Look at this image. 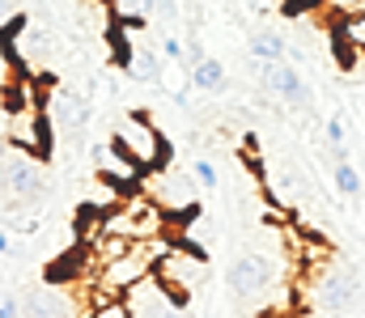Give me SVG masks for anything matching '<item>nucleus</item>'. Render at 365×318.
<instances>
[{"mask_svg":"<svg viewBox=\"0 0 365 318\" xmlns=\"http://www.w3.org/2000/svg\"><path fill=\"white\" fill-rule=\"evenodd\" d=\"M276 285V263L268 255H238L230 267V293L238 302H259Z\"/></svg>","mask_w":365,"mask_h":318,"instance_id":"obj_4","label":"nucleus"},{"mask_svg":"<svg viewBox=\"0 0 365 318\" xmlns=\"http://www.w3.org/2000/svg\"><path fill=\"white\" fill-rule=\"evenodd\" d=\"M162 55H166V60H182V43L175 38V34L162 38Z\"/></svg>","mask_w":365,"mask_h":318,"instance_id":"obj_19","label":"nucleus"},{"mask_svg":"<svg viewBox=\"0 0 365 318\" xmlns=\"http://www.w3.org/2000/svg\"><path fill=\"white\" fill-rule=\"evenodd\" d=\"M331 174H336V187H340L344 200H357V196H361V174L353 170V161H336Z\"/></svg>","mask_w":365,"mask_h":318,"instance_id":"obj_16","label":"nucleus"},{"mask_svg":"<svg viewBox=\"0 0 365 318\" xmlns=\"http://www.w3.org/2000/svg\"><path fill=\"white\" fill-rule=\"evenodd\" d=\"M9 17H17V4L13 0H0V21H9Z\"/></svg>","mask_w":365,"mask_h":318,"instance_id":"obj_21","label":"nucleus"},{"mask_svg":"<svg viewBox=\"0 0 365 318\" xmlns=\"http://www.w3.org/2000/svg\"><path fill=\"white\" fill-rule=\"evenodd\" d=\"M153 9H158V0H115V21L123 30H145Z\"/></svg>","mask_w":365,"mask_h":318,"instance_id":"obj_12","label":"nucleus"},{"mask_svg":"<svg viewBox=\"0 0 365 318\" xmlns=\"http://www.w3.org/2000/svg\"><path fill=\"white\" fill-rule=\"evenodd\" d=\"M4 183H9V191H13V196L34 200V196L43 191V170H38V157L17 153V157L9 161V170H4Z\"/></svg>","mask_w":365,"mask_h":318,"instance_id":"obj_7","label":"nucleus"},{"mask_svg":"<svg viewBox=\"0 0 365 318\" xmlns=\"http://www.w3.org/2000/svg\"><path fill=\"white\" fill-rule=\"evenodd\" d=\"M204 267H208V263H204V255H200L195 246H175V242H170V246L162 250V259L153 263V276H158L179 302H187L191 289L204 280Z\"/></svg>","mask_w":365,"mask_h":318,"instance_id":"obj_2","label":"nucleus"},{"mask_svg":"<svg viewBox=\"0 0 365 318\" xmlns=\"http://www.w3.org/2000/svg\"><path fill=\"white\" fill-rule=\"evenodd\" d=\"M51 110H56V119H60L68 132H81V127L90 123V106L81 102V98H73V94H56Z\"/></svg>","mask_w":365,"mask_h":318,"instance_id":"obj_14","label":"nucleus"},{"mask_svg":"<svg viewBox=\"0 0 365 318\" xmlns=\"http://www.w3.org/2000/svg\"><path fill=\"white\" fill-rule=\"evenodd\" d=\"M90 318H132V306H128L123 297H110V293L93 289V310H90Z\"/></svg>","mask_w":365,"mask_h":318,"instance_id":"obj_15","label":"nucleus"},{"mask_svg":"<svg viewBox=\"0 0 365 318\" xmlns=\"http://www.w3.org/2000/svg\"><path fill=\"white\" fill-rule=\"evenodd\" d=\"M4 153H9V136L0 132V157H4Z\"/></svg>","mask_w":365,"mask_h":318,"instance_id":"obj_23","label":"nucleus"},{"mask_svg":"<svg viewBox=\"0 0 365 318\" xmlns=\"http://www.w3.org/2000/svg\"><path fill=\"white\" fill-rule=\"evenodd\" d=\"M357 293H361V280H357V272H349V267H327V272L319 276V285H314V302H319V310H327V314H344V310L357 302Z\"/></svg>","mask_w":365,"mask_h":318,"instance_id":"obj_5","label":"nucleus"},{"mask_svg":"<svg viewBox=\"0 0 365 318\" xmlns=\"http://www.w3.org/2000/svg\"><path fill=\"white\" fill-rule=\"evenodd\" d=\"M26 318H77V306L60 289H30L26 293Z\"/></svg>","mask_w":365,"mask_h":318,"instance_id":"obj_8","label":"nucleus"},{"mask_svg":"<svg viewBox=\"0 0 365 318\" xmlns=\"http://www.w3.org/2000/svg\"><path fill=\"white\" fill-rule=\"evenodd\" d=\"M336 43H340V55H365V9L361 13H349V17H336Z\"/></svg>","mask_w":365,"mask_h":318,"instance_id":"obj_10","label":"nucleus"},{"mask_svg":"<svg viewBox=\"0 0 365 318\" xmlns=\"http://www.w3.org/2000/svg\"><path fill=\"white\" fill-rule=\"evenodd\" d=\"M187 73H191V85H195L200 94H221V90H225V64L212 60V55H204V60L191 64Z\"/></svg>","mask_w":365,"mask_h":318,"instance_id":"obj_11","label":"nucleus"},{"mask_svg":"<svg viewBox=\"0 0 365 318\" xmlns=\"http://www.w3.org/2000/svg\"><path fill=\"white\" fill-rule=\"evenodd\" d=\"M0 255H9V233H0Z\"/></svg>","mask_w":365,"mask_h":318,"instance_id":"obj_22","label":"nucleus"},{"mask_svg":"<svg viewBox=\"0 0 365 318\" xmlns=\"http://www.w3.org/2000/svg\"><path fill=\"white\" fill-rule=\"evenodd\" d=\"M255 77L272 90L276 98H284L293 110H306V106H310V85L302 81V73H297L293 64H284V60H276V64L255 60Z\"/></svg>","mask_w":365,"mask_h":318,"instance_id":"obj_6","label":"nucleus"},{"mask_svg":"<svg viewBox=\"0 0 365 318\" xmlns=\"http://www.w3.org/2000/svg\"><path fill=\"white\" fill-rule=\"evenodd\" d=\"M191 170H195V183H200V187H208V191L217 187V166H212V161H195Z\"/></svg>","mask_w":365,"mask_h":318,"instance_id":"obj_17","label":"nucleus"},{"mask_svg":"<svg viewBox=\"0 0 365 318\" xmlns=\"http://www.w3.org/2000/svg\"><path fill=\"white\" fill-rule=\"evenodd\" d=\"M123 68H128L136 81H162V77H166L162 55H158L153 47H145V43H132V51L123 55Z\"/></svg>","mask_w":365,"mask_h":318,"instance_id":"obj_9","label":"nucleus"},{"mask_svg":"<svg viewBox=\"0 0 365 318\" xmlns=\"http://www.w3.org/2000/svg\"><path fill=\"white\" fill-rule=\"evenodd\" d=\"M251 55L264 60V64H276V60L289 55V43H284L280 30H255V34H251Z\"/></svg>","mask_w":365,"mask_h":318,"instance_id":"obj_13","label":"nucleus"},{"mask_svg":"<svg viewBox=\"0 0 365 318\" xmlns=\"http://www.w3.org/2000/svg\"><path fill=\"white\" fill-rule=\"evenodd\" d=\"M323 4H327L336 17H349V13H361L365 9V0H323Z\"/></svg>","mask_w":365,"mask_h":318,"instance_id":"obj_18","label":"nucleus"},{"mask_svg":"<svg viewBox=\"0 0 365 318\" xmlns=\"http://www.w3.org/2000/svg\"><path fill=\"white\" fill-rule=\"evenodd\" d=\"M110 140H119V144L128 149V157H136V161L145 166V174H158V170L170 166V144H166V136L153 127V119H149L145 110L123 115L119 127L110 132Z\"/></svg>","mask_w":365,"mask_h":318,"instance_id":"obj_1","label":"nucleus"},{"mask_svg":"<svg viewBox=\"0 0 365 318\" xmlns=\"http://www.w3.org/2000/svg\"><path fill=\"white\" fill-rule=\"evenodd\" d=\"M17 314H21V306H17L9 293H0V318H17Z\"/></svg>","mask_w":365,"mask_h":318,"instance_id":"obj_20","label":"nucleus"},{"mask_svg":"<svg viewBox=\"0 0 365 318\" xmlns=\"http://www.w3.org/2000/svg\"><path fill=\"white\" fill-rule=\"evenodd\" d=\"M93 166H98V179L110 183L119 196H132L145 187V166L136 157H128V149L119 140H106L102 149H93Z\"/></svg>","mask_w":365,"mask_h":318,"instance_id":"obj_3","label":"nucleus"}]
</instances>
